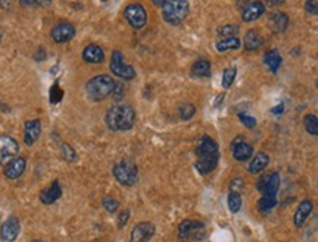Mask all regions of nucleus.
Instances as JSON below:
<instances>
[{
    "instance_id": "1",
    "label": "nucleus",
    "mask_w": 318,
    "mask_h": 242,
    "mask_svg": "<svg viewBox=\"0 0 318 242\" xmlns=\"http://www.w3.org/2000/svg\"><path fill=\"white\" fill-rule=\"evenodd\" d=\"M196 170L200 175H208L217 168L220 150L215 140H212L208 135H203L196 145Z\"/></svg>"
},
{
    "instance_id": "2",
    "label": "nucleus",
    "mask_w": 318,
    "mask_h": 242,
    "mask_svg": "<svg viewBox=\"0 0 318 242\" xmlns=\"http://www.w3.org/2000/svg\"><path fill=\"white\" fill-rule=\"evenodd\" d=\"M105 122L110 131H130L135 122V112L130 104H115L106 112Z\"/></svg>"
},
{
    "instance_id": "3",
    "label": "nucleus",
    "mask_w": 318,
    "mask_h": 242,
    "mask_svg": "<svg viewBox=\"0 0 318 242\" xmlns=\"http://www.w3.org/2000/svg\"><path fill=\"white\" fill-rule=\"evenodd\" d=\"M115 81L109 75H96L86 85V93L90 100L102 101L113 94Z\"/></svg>"
},
{
    "instance_id": "4",
    "label": "nucleus",
    "mask_w": 318,
    "mask_h": 242,
    "mask_svg": "<svg viewBox=\"0 0 318 242\" xmlns=\"http://www.w3.org/2000/svg\"><path fill=\"white\" fill-rule=\"evenodd\" d=\"M162 16L165 22L178 25L183 22L189 13V2L184 0H168L162 2Z\"/></svg>"
},
{
    "instance_id": "5",
    "label": "nucleus",
    "mask_w": 318,
    "mask_h": 242,
    "mask_svg": "<svg viewBox=\"0 0 318 242\" xmlns=\"http://www.w3.org/2000/svg\"><path fill=\"white\" fill-rule=\"evenodd\" d=\"M207 235V228L200 220L187 219L178 225V238L183 242H199Z\"/></svg>"
},
{
    "instance_id": "6",
    "label": "nucleus",
    "mask_w": 318,
    "mask_h": 242,
    "mask_svg": "<svg viewBox=\"0 0 318 242\" xmlns=\"http://www.w3.org/2000/svg\"><path fill=\"white\" fill-rule=\"evenodd\" d=\"M115 179L120 182L124 186H133L139 181V172L133 162L130 160H121L118 162L113 170H112Z\"/></svg>"
},
{
    "instance_id": "7",
    "label": "nucleus",
    "mask_w": 318,
    "mask_h": 242,
    "mask_svg": "<svg viewBox=\"0 0 318 242\" xmlns=\"http://www.w3.org/2000/svg\"><path fill=\"white\" fill-rule=\"evenodd\" d=\"M109 68L112 73L118 78H121L124 81H131L135 78V71L133 66L127 65L124 62V56L121 51L115 50L112 51V56H110V63Z\"/></svg>"
},
{
    "instance_id": "8",
    "label": "nucleus",
    "mask_w": 318,
    "mask_h": 242,
    "mask_svg": "<svg viewBox=\"0 0 318 242\" xmlns=\"http://www.w3.org/2000/svg\"><path fill=\"white\" fill-rule=\"evenodd\" d=\"M124 16L134 30H142L147 24L146 9L140 3H130L124 11Z\"/></svg>"
},
{
    "instance_id": "9",
    "label": "nucleus",
    "mask_w": 318,
    "mask_h": 242,
    "mask_svg": "<svg viewBox=\"0 0 318 242\" xmlns=\"http://www.w3.org/2000/svg\"><path fill=\"white\" fill-rule=\"evenodd\" d=\"M18 151H19V144L15 138L9 135L0 137V165L6 166L11 160L16 157Z\"/></svg>"
},
{
    "instance_id": "10",
    "label": "nucleus",
    "mask_w": 318,
    "mask_h": 242,
    "mask_svg": "<svg viewBox=\"0 0 318 242\" xmlns=\"http://www.w3.org/2000/svg\"><path fill=\"white\" fill-rule=\"evenodd\" d=\"M257 188L262 195H272L276 197L280 188V175L277 172L262 175L257 182Z\"/></svg>"
},
{
    "instance_id": "11",
    "label": "nucleus",
    "mask_w": 318,
    "mask_h": 242,
    "mask_svg": "<svg viewBox=\"0 0 318 242\" xmlns=\"http://www.w3.org/2000/svg\"><path fill=\"white\" fill-rule=\"evenodd\" d=\"M50 37L56 44L68 43L75 37V26L71 22H59L52 28Z\"/></svg>"
},
{
    "instance_id": "12",
    "label": "nucleus",
    "mask_w": 318,
    "mask_h": 242,
    "mask_svg": "<svg viewBox=\"0 0 318 242\" xmlns=\"http://www.w3.org/2000/svg\"><path fill=\"white\" fill-rule=\"evenodd\" d=\"M19 230H21L19 219L16 216H11L6 219V222L0 228V239L5 242H13L18 238Z\"/></svg>"
},
{
    "instance_id": "13",
    "label": "nucleus",
    "mask_w": 318,
    "mask_h": 242,
    "mask_svg": "<svg viewBox=\"0 0 318 242\" xmlns=\"http://www.w3.org/2000/svg\"><path fill=\"white\" fill-rule=\"evenodd\" d=\"M155 226L150 222H142L131 230L130 242H149L155 235Z\"/></svg>"
},
{
    "instance_id": "14",
    "label": "nucleus",
    "mask_w": 318,
    "mask_h": 242,
    "mask_svg": "<svg viewBox=\"0 0 318 242\" xmlns=\"http://www.w3.org/2000/svg\"><path fill=\"white\" fill-rule=\"evenodd\" d=\"M243 140H245L243 137H237L232 143L233 157L236 158L237 162H246V160H249V157L254 153L252 145L246 144Z\"/></svg>"
},
{
    "instance_id": "15",
    "label": "nucleus",
    "mask_w": 318,
    "mask_h": 242,
    "mask_svg": "<svg viewBox=\"0 0 318 242\" xmlns=\"http://www.w3.org/2000/svg\"><path fill=\"white\" fill-rule=\"evenodd\" d=\"M27 169V160L24 157H15L5 166V176L11 181H15L24 175Z\"/></svg>"
},
{
    "instance_id": "16",
    "label": "nucleus",
    "mask_w": 318,
    "mask_h": 242,
    "mask_svg": "<svg viewBox=\"0 0 318 242\" xmlns=\"http://www.w3.org/2000/svg\"><path fill=\"white\" fill-rule=\"evenodd\" d=\"M41 133V122L38 119H33V121H27L24 125V144L33 145L38 140Z\"/></svg>"
},
{
    "instance_id": "17",
    "label": "nucleus",
    "mask_w": 318,
    "mask_h": 242,
    "mask_svg": "<svg viewBox=\"0 0 318 242\" xmlns=\"http://www.w3.org/2000/svg\"><path fill=\"white\" fill-rule=\"evenodd\" d=\"M61 197H62L61 183L58 181H53L49 188H46V190H43V191L40 193V201H41L43 204H46V206H50V204L56 203Z\"/></svg>"
},
{
    "instance_id": "18",
    "label": "nucleus",
    "mask_w": 318,
    "mask_h": 242,
    "mask_svg": "<svg viewBox=\"0 0 318 242\" xmlns=\"http://www.w3.org/2000/svg\"><path fill=\"white\" fill-rule=\"evenodd\" d=\"M265 12V5L261 3V2H252V3H247L246 8L242 11V18L245 22H252V21H257L258 18H261Z\"/></svg>"
},
{
    "instance_id": "19",
    "label": "nucleus",
    "mask_w": 318,
    "mask_h": 242,
    "mask_svg": "<svg viewBox=\"0 0 318 242\" xmlns=\"http://www.w3.org/2000/svg\"><path fill=\"white\" fill-rule=\"evenodd\" d=\"M312 208H314V206H312V201H311V200H304V201L298 206L293 216V223L296 228H302V226L305 225L306 219L309 218Z\"/></svg>"
},
{
    "instance_id": "20",
    "label": "nucleus",
    "mask_w": 318,
    "mask_h": 242,
    "mask_svg": "<svg viewBox=\"0 0 318 242\" xmlns=\"http://www.w3.org/2000/svg\"><path fill=\"white\" fill-rule=\"evenodd\" d=\"M83 59L87 63L98 65V63H102V62L105 61V53H103V50L99 47L98 44H88L83 50Z\"/></svg>"
},
{
    "instance_id": "21",
    "label": "nucleus",
    "mask_w": 318,
    "mask_h": 242,
    "mask_svg": "<svg viewBox=\"0 0 318 242\" xmlns=\"http://www.w3.org/2000/svg\"><path fill=\"white\" fill-rule=\"evenodd\" d=\"M268 163H269L268 154L264 153V151H259L257 156L252 158V162L249 163L247 170H249V173H252V175H258V173H261L262 170L268 166Z\"/></svg>"
},
{
    "instance_id": "22",
    "label": "nucleus",
    "mask_w": 318,
    "mask_h": 242,
    "mask_svg": "<svg viewBox=\"0 0 318 242\" xmlns=\"http://www.w3.org/2000/svg\"><path fill=\"white\" fill-rule=\"evenodd\" d=\"M269 22H271V28L276 31V33H283L287 24H289V16L283 12H274L269 16Z\"/></svg>"
},
{
    "instance_id": "23",
    "label": "nucleus",
    "mask_w": 318,
    "mask_h": 242,
    "mask_svg": "<svg viewBox=\"0 0 318 242\" xmlns=\"http://www.w3.org/2000/svg\"><path fill=\"white\" fill-rule=\"evenodd\" d=\"M192 73L197 78H208L211 75V63L207 59H199L192 66Z\"/></svg>"
},
{
    "instance_id": "24",
    "label": "nucleus",
    "mask_w": 318,
    "mask_h": 242,
    "mask_svg": "<svg viewBox=\"0 0 318 242\" xmlns=\"http://www.w3.org/2000/svg\"><path fill=\"white\" fill-rule=\"evenodd\" d=\"M264 62H265V65L268 66L271 72H277V69L282 65V56L277 50H269L264 56Z\"/></svg>"
},
{
    "instance_id": "25",
    "label": "nucleus",
    "mask_w": 318,
    "mask_h": 242,
    "mask_svg": "<svg viewBox=\"0 0 318 242\" xmlns=\"http://www.w3.org/2000/svg\"><path fill=\"white\" fill-rule=\"evenodd\" d=\"M240 47V40L237 37H229L221 38L217 41V50L218 51H229V50H237Z\"/></svg>"
},
{
    "instance_id": "26",
    "label": "nucleus",
    "mask_w": 318,
    "mask_h": 242,
    "mask_svg": "<svg viewBox=\"0 0 318 242\" xmlns=\"http://www.w3.org/2000/svg\"><path fill=\"white\" fill-rule=\"evenodd\" d=\"M262 44V38L258 34L255 30H251L247 31L245 36V48L246 50H257L258 47H261Z\"/></svg>"
},
{
    "instance_id": "27",
    "label": "nucleus",
    "mask_w": 318,
    "mask_h": 242,
    "mask_svg": "<svg viewBox=\"0 0 318 242\" xmlns=\"http://www.w3.org/2000/svg\"><path fill=\"white\" fill-rule=\"evenodd\" d=\"M276 206H277V197L272 195H262L258 201V208L262 213H268Z\"/></svg>"
},
{
    "instance_id": "28",
    "label": "nucleus",
    "mask_w": 318,
    "mask_h": 242,
    "mask_svg": "<svg viewBox=\"0 0 318 242\" xmlns=\"http://www.w3.org/2000/svg\"><path fill=\"white\" fill-rule=\"evenodd\" d=\"M304 126H305L306 132L318 137V116L311 115V113L306 115L305 118H304Z\"/></svg>"
},
{
    "instance_id": "29",
    "label": "nucleus",
    "mask_w": 318,
    "mask_h": 242,
    "mask_svg": "<svg viewBox=\"0 0 318 242\" xmlns=\"http://www.w3.org/2000/svg\"><path fill=\"white\" fill-rule=\"evenodd\" d=\"M227 203H229V208H230V211H232V213H237V211H240V208H242V197H240V194H237V193L229 194V200H227Z\"/></svg>"
},
{
    "instance_id": "30",
    "label": "nucleus",
    "mask_w": 318,
    "mask_h": 242,
    "mask_svg": "<svg viewBox=\"0 0 318 242\" xmlns=\"http://www.w3.org/2000/svg\"><path fill=\"white\" fill-rule=\"evenodd\" d=\"M61 156L62 158H63L65 162H68V163L77 162V153H75V150H74L70 144H66V143H63V144L61 145Z\"/></svg>"
},
{
    "instance_id": "31",
    "label": "nucleus",
    "mask_w": 318,
    "mask_h": 242,
    "mask_svg": "<svg viewBox=\"0 0 318 242\" xmlns=\"http://www.w3.org/2000/svg\"><path fill=\"white\" fill-rule=\"evenodd\" d=\"M196 113V107L192 104V103H184L178 107V115L183 121H189L195 116Z\"/></svg>"
},
{
    "instance_id": "32",
    "label": "nucleus",
    "mask_w": 318,
    "mask_h": 242,
    "mask_svg": "<svg viewBox=\"0 0 318 242\" xmlns=\"http://www.w3.org/2000/svg\"><path fill=\"white\" fill-rule=\"evenodd\" d=\"M236 75H237V69L236 68H227L224 73H222V87L224 88H230L232 84L236 79Z\"/></svg>"
},
{
    "instance_id": "33",
    "label": "nucleus",
    "mask_w": 318,
    "mask_h": 242,
    "mask_svg": "<svg viewBox=\"0 0 318 242\" xmlns=\"http://www.w3.org/2000/svg\"><path fill=\"white\" fill-rule=\"evenodd\" d=\"M102 206L103 208L106 210V211H109V213H115L117 210H118V207H120V203L117 201V198H113V197H103V200H102Z\"/></svg>"
},
{
    "instance_id": "34",
    "label": "nucleus",
    "mask_w": 318,
    "mask_h": 242,
    "mask_svg": "<svg viewBox=\"0 0 318 242\" xmlns=\"http://www.w3.org/2000/svg\"><path fill=\"white\" fill-rule=\"evenodd\" d=\"M237 33H239V26H237V25H232V24L224 25V26H221L220 30H218V34L224 37V38L234 37Z\"/></svg>"
},
{
    "instance_id": "35",
    "label": "nucleus",
    "mask_w": 318,
    "mask_h": 242,
    "mask_svg": "<svg viewBox=\"0 0 318 242\" xmlns=\"http://www.w3.org/2000/svg\"><path fill=\"white\" fill-rule=\"evenodd\" d=\"M62 97H63V91H62V88L58 84H55L52 88H50V103H52V104L59 103V101L62 100Z\"/></svg>"
},
{
    "instance_id": "36",
    "label": "nucleus",
    "mask_w": 318,
    "mask_h": 242,
    "mask_svg": "<svg viewBox=\"0 0 318 242\" xmlns=\"http://www.w3.org/2000/svg\"><path fill=\"white\" fill-rule=\"evenodd\" d=\"M130 210L128 208H125L123 211H120V214H118V220H117V226H118V229H123L124 226L127 225V222H128V219H130Z\"/></svg>"
},
{
    "instance_id": "37",
    "label": "nucleus",
    "mask_w": 318,
    "mask_h": 242,
    "mask_svg": "<svg viewBox=\"0 0 318 242\" xmlns=\"http://www.w3.org/2000/svg\"><path fill=\"white\" fill-rule=\"evenodd\" d=\"M239 119L242 121V123L247 126V128H254L255 125H257V121H255V118H252V116H249V115H245V113H239Z\"/></svg>"
},
{
    "instance_id": "38",
    "label": "nucleus",
    "mask_w": 318,
    "mask_h": 242,
    "mask_svg": "<svg viewBox=\"0 0 318 242\" xmlns=\"http://www.w3.org/2000/svg\"><path fill=\"white\" fill-rule=\"evenodd\" d=\"M243 181L240 179V178H234L232 181V183H230V190H232V193H240L242 190H243Z\"/></svg>"
},
{
    "instance_id": "39",
    "label": "nucleus",
    "mask_w": 318,
    "mask_h": 242,
    "mask_svg": "<svg viewBox=\"0 0 318 242\" xmlns=\"http://www.w3.org/2000/svg\"><path fill=\"white\" fill-rule=\"evenodd\" d=\"M305 11L308 13H312V15H318V2L308 0L305 3Z\"/></svg>"
},
{
    "instance_id": "40",
    "label": "nucleus",
    "mask_w": 318,
    "mask_h": 242,
    "mask_svg": "<svg viewBox=\"0 0 318 242\" xmlns=\"http://www.w3.org/2000/svg\"><path fill=\"white\" fill-rule=\"evenodd\" d=\"M124 96V85L121 83H115V88H113V97L115 100H120Z\"/></svg>"
},
{
    "instance_id": "41",
    "label": "nucleus",
    "mask_w": 318,
    "mask_h": 242,
    "mask_svg": "<svg viewBox=\"0 0 318 242\" xmlns=\"http://www.w3.org/2000/svg\"><path fill=\"white\" fill-rule=\"evenodd\" d=\"M283 112H284V104L280 103L279 106H276L274 109H271V113H274V115H282Z\"/></svg>"
},
{
    "instance_id": "42",
    "label": "nucleus",
    "mask_w": 318,
    "mask_h": 242,
    "mask_svg": "<svg viewBox=\"0 0 318 242\" xmlns=\"http://www.w3.org/2000/svg\"><path fill=\"white\" fill-rule=\"evenodd\" d=\"M0 112L8 113V112H11V107H9L8 104H5V103H2V101H0Z\"/></svg>"
},
{
    "instance_id": "43",
    "label": "nucleus",
    "mask_w": 318,
    "mask_h": 242,
    "mask_svg": "<svg viewBox=\"0 0 318 242\" xmlns=\"http://www.w3.org/2000/svg\"><path fill=\"white\" fill-rule=\"evenodd\" d=\"M31 242H44V241H40V239H34V241H31Z\"/></svg>"
},
{
    "instance_id": "44",
    "label": "nucleus",
    "mask_w": 318,
    "mask_h": 242,
    "mask_svg": "<svg viewBox=\"0 0 318 242\" xmlns=\"http://www.w3.org/2000/svg\"><path fill=\"white\" fill-rule=\"evenodd\" d=\"M317 88H318V81H317Z\"/></svg>"
},
{
    "instance_id": "45",
    "label": "nucleus",
    "mask_w": 318,
    "mask_h": 242,
    "mask_svg": "<svg viewBox=\"0 0 318 242\" xmlns=\"http://www.w3.org/2000/svg\"><path fill=\"white\" fill-rule=\"evenodd\" d=\"M0 38H2V36H0Z\"/></svg>"
}]
</instances>
